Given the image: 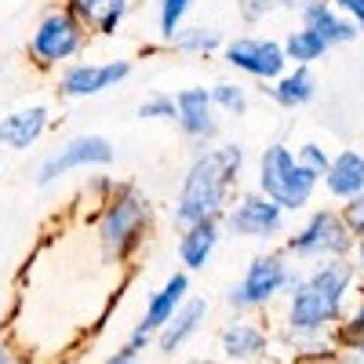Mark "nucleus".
Returning <instances> with one entry per match:
<instances>
[{
    "mask_svg": "<svg viewBox=\"0 0 364 364\" xmlns=\"http://www.w3.org/2000/svg\"><path fill=\"white\" fill-rule=\"evenodd\" d=\"M48 128V109L44 106H29V109H15L0 120V142L11 149H26L29 142H37L41 132Z\"/></svg>",
    "mask_w": 364,
    "mask_h": 364,
    "instance_id": "13",
    "label": "nucleus"
},
{
    "mask_svg": "<svg viewBox=\"0 0 364 364\" xmlns=\"http://www.w3.org/2000/svg\"><path fill=\"white\" fill-rule=\"evenodd\" d=\"M346 288H350V266L346 262H324V266H317L306 281L295 284L291 310H288L291 331L314 336V331H321L324 324L339 321Z\"/></svg>",
    "mask_w": 364,
    "mask_h": 364,
    "instance_id": "2",
    "label": "nucleus"
},
{
    "mask_svg": "<svg viewBox=\"0 0 364 364\" xmlns=\"http://www.w3.org/2000/svg\"><path fill=\"white\" fill-rule=\"evenodd\" d=\"M273 99H277L281 106H288V109L310 102L314 99V77H310V70H295L291 77H284L277 87H273Z\"/></svg>",
    "mask_w": 364,
    "mask_h": 364,
    "instance_id": "21",
    "label": "nucleus"
},
{
    "mask_svg": "<svg viewBox=\"0 0 364 364\" xmlns=\"http://www.w3.org/2000/svg\"><path fill=\"white\" fill-rule=\"evenodd\" d=\"M80 48V26L70 15H48L41 22V29L33 33V55L41 63H58L70 58Z\"/></svg>",
    "mask_w": 364,
    "mask_h": 364,
    "instance_id": "10",
    "label": "nucleus"
},
{
    "mask_svg": "<svg viewBox=\"0 0 364 364\" xmlns=\"http://www.w3.org/2000/svg\"><path fill=\"white\" fill-rule=\"evenodd\" d=\"M171 41L178 51H215L219 48V33H211V29H186V33H175Z\"/></svg>",
    "mask_w": 364,
    "mask_h": 364,
    "instance_id": "23",
    "label": "nucleus"
},
{
    "mask_svg": "<svg viewBox=\"0 0 364 364\" xmlns=\"http://www.w3.org/2000/svg\"><path fill=\"white\" fill-rule=\"evenodd\" d=\"M284 51L295 58V63L306 66V63H314V58H321V55L328 51V41H324L321 33H314V29H299V33L288 37Z\"/></svg>",
    "mask_w": 364,
    "mask_h": 364,
    "instance_id": "22",
    "label": "nucleus"
},
{
    "mask_svg": "<svg viewBox=\"0 0 364 364\" xmlns=\"http://www.w3.org/2000/svg\"><path fill=\"white\" fill-rule=\"evenodd\" d=\"M204 310H208V302L204 299H193V302H186L164 328H161V353H175L182 343H186L193 331L200 328V317H204Z\"/></svg>",
    "mask_w": 364,
    "mask_h": 364,
    "instance_id": "18",
    "label": "nucleus"
},
{
    "mask_svg": "<svg viewBox=\"0 0 364 364\" xmlns=\"http://www.w3.org/2000/svg\"><path fill=\"white\" fill-rule=\"evenodd\" d=\"M295 364H339L336 357H321V353H314V357H302V360H295Z\"/></svg>",
    "mask_w": 364,
    "mask_h": 364,
    "instance_id": "34",
    "label": "nucleus"
},
{
    "mask_svg": "<svg viewBox=\"0 0 364 364\" xmlns=\"http://www.w3.org/2000/svg\"><path fill=\"white\" fill-rule=\"evenodd\" d=\"M343 364H364V336H346V357Z\"/></svg>",
    "mask_w": 364,
    "mask_h": 364,
    "instance_id": "30",
    "label": "nucleus"
},
{
    "mask_svg": "<svg viewBox=\"0 0 364 364\" xmlns=\"http://www.w3.org/2000/svg\"><path fill=\"white\" fill-rule=\"evenodd\" d=\"M175 106H178V124L190 135H211L215 132V120H211V91L186 87L175 95Z\"/></svg>",
    "mask_w": 364,
    "mask_h": 364,
    "instance_id": "14",
    "label": "nucleus"
},
{
    "mask_svg": "<svg viewBox=\"0 0 364 364\" xmlns=\"http://www.w3.org/2000/svg\"><path fill=\"white\" fill-rule=\"evenodd\" d=\"M343 223L350 226V233H360V237H364V193L350 197V204H346V211H343Z\"/></svg>",
    "mask_w": 364,
    "mask_h": 364,
    "instance_id": "28",
    "label": "nucleus"
},
{
    "mask_svg": "<svg viewBox=\"0 0 364 364\" xmlns=\"http://www.w3.org/2000/svg\"><path fill=\"white\" fill-rule=\"evenodd\" d=\"M139 117L171 120V117H178V106H175V99H168V95H154V99H146V102L139 106Z\"/></svg>",
    "mask_w": 364,
    "mask_h": 364,
    "instance_id": "27",
    "label": "nucleus"
},
{
    "mask_svg": "<svg viewBox=\"0 0 364 364\" xmlns=\"http://www.w3.org/2000/svg\"><path fill=\"white\" fill-rule=\"evenodd\" d=\"M302 22H306V29L321 33L328 44H346V41L357 37V26L343 22L336 11H331V4H324V0H314V4H306V11H302Z\"/></svg>",
    "mask_w": 364,
    "mask_h": 364,
    "instance_id": "16",
    "label": "nucleus"
},
{
    "mask_svg": "<svg viewBox=\"0 0 364 364\" xmlns=\"http://www.w3.org/2000/svg\"><path fill=\"white\" fill-rule=\"evenodd\" d=\"M328 190L336 197H346V200L364 193V157L353 154V149L339 154L336 161H331V168H328Z\"/></svg>",
    "mask_w": 364,
    "mask_h": 364,
    "instance_id": "15",
    "label": "nucleus"
},
{
    "mask_svg": "<svg viewBox=\"0 0 364 364\" xmlns=\"http://www.w3.org/2000/svg\"><path fill=\"white\" fill-rule=\"evenodd\" d=\"M299 164L306 168L314 178L317 175H328V168H331V161H328V154L317 146V142H310V146H302V154H299Z\"/></svg>",
    "mask_w": 364,
    "mask_h": 364,
    "instance_id": "26",
    "label": "nucleus"
},
{
    "mask_svg": "<svg viewBox=\"0 0 364 364\" xmlns=\"http://www.w3.org/2000/svg\"><path fill=\"white\" fill-rule=\"evenodd\" d=\"M346 336H364V302L357 306V314H353V321H350V328H346Z\"/></svg>",
    "mask_w": 364,
    "mask_h": 364,
    "instance_id": "32",
    "label": "nucleus"
},
{
    "mask_svg": "<svg viewBox=\"0 0 364 364\" xmlns=\"http://www.w3.org/2000/svg\"><path fill=\"white\" fill-rule=\"evenodd\" d=\"M186 273H175V277L149 299V306H146V317L139 321V328L132 331V343L128 346H135V350H142V343H149L154 339V331H161L175 314H178V302H182V295H186Z\"/></svg>",
    "mask_w": 364,
    "mask_h": 364,
    "instance_id": "9",
    "label": "nucleus"
},
{
    "mask_svg": "<svg viewBox=\"0 0 364 364\" xmlns=\"http://www.w3.org/2000/svg\"><path fill=\"white\" fill-rule=\"evenodd\" d=\"M237 168H240V146H223V149H211V154L197 157L186 175V186H182L175 219L186 226L215 219L223 208V197H226V186L237 178Z\"/></svg>",
    "mask_w": 364,
    "mask_h": 364,
    "instance_id": "1",
    "label": "nucleus"
},
{
    "mask_svg": "<svg viewBox=\"0 0 364 364\" xmlns=\"http://www.w3.org/2000/svg\"><path fill=\"white\" fill-rule=\"evenodd\" d=\"M262 350H266V336H262V328H255V324H230L223 331V353L233 357V360L259 357Z\"/></svg>",
    "mask_w": 364,
    "mask_h": 364,
    "instance_id": "19",
    "label": "nucleus"
},
{
    "mask_svg": "<svg viewBox=\"0 0 364 364\" xmlns=\"http://www.w3.org/2000/svg\"><path fill=\"white\" fill-rule=\"evenodd\" d=\"M132 73L128 63H106V66H73L66 77H63V91L73 99H84V95H99V91L113 87L117 80H124Z\"/></svg>",
    "mask_w": 364,
    "mask_h": 364,
    "instance_id": "12",
    "label": "nucleus"
},
{
    "mask_svg": "<svg viewBox=\"0 0 364 364\" xmlns=\"http://www.w3.org/2000/svg\"><path fill=\"white\" fill-rule=\"evenodd\" d=\"M211 102L223 106L226 113H245V109H248L245 87H237V84H219L215 91H211Z\"/></svg>",
    "mask_w": 364,
    "mask_h": 364,
    "instance_id": "24",
    "label": "nucleus"
},
{
    "mask_svg": "<svg viewBox=\"0 0 364 364\" xmlns=\"http://www.w3.org/2000/svg\"><path fill=\"white\" fill-rule=\"evenodd\" d=\"M190 4H193V0H164V4H161V33L164 37L178 33V18L186 15Z\"/></svg>",
    "mask_w": 364,
    "mask_h": 364,
    "instance_id": "25",
    "label": "nucleus"
},
{
    "mask_svg": "<svg viewBox=\"0 0 364 364\" xmlns=\"http://www.w3.org/2000/svg\"><path fill=\"white\" fill-rule=\"evenodd\" d=\"M113 161V146L102 139V135H80V139H70L55 157L44 161L41 168V182H51L58 175H66L73 168H87V164H109Z\"/></svg>",
    "mask_w": 364,
    "mask_h": 364,
    "instance_id": "6",
    "label": "nucleus"
},
{
    "mask_svg": "<svg viewBox=\"0 0 364 364\" xmlns=\"http://www.w3.org/2000/svg\"><path fill=\"white\" fill-rule=\"evenodd\" d=\"M336 4H339L343 11H350V15L364 26V0H336Z\"/></svg>",
    "mask_w": 364,
    "mask_h": 364,
    "instance_id": "31",
    "label": "nucleus"
},
{
    "mask_svg": "<svg viewBox=\"0 0 364 364\" xmlns=\"http://www.w3.org/2000/svg\"><path fill=\"white\" fill-rule=\"evenodd\" d=\"M281 204H273L266 193L262 197H245L230 211V230L240 237H273L281 233Z\"/></svg>",
    "mask_w": 364,
    "mask_h": 364,
    "instance_id": "11",
    "label": "nucleus"
},
{
    "mask_svg": "<svg viewBox=\"0 0 364 364\" xmlns=\"http://www.w3.org/2000/svg\"><path fill=\"white\" fill-rule=\"evenodd\" d=\"M215 245H219V226H215V219H204V223H193L186 233H182L178 255H182V262H186L190 269H200Z\"/></svg>",
    "mask_w": 364,
    "mask_h": 364,
    "instance_id": "17",
    "label": "nucleus"
},
{
    "mask_svg": "<svg viewBox=\"0 0 364 364\" xmlns=\"http://www.w3.org/2000/svg\"><path fill=\"white\" fill-rule=\"evenodd\" d=\"M259 186L273 204H281L284 211H295L310 200L314 175L299 164V157H291L288 146H269L259 161Z\"/></svg>",
    "mask_w": 364,
    "mask_h": 364,
    "instance_id": "3",
    "label": "nucleus"
},
{
    "mask_svg": "<svg viewBox=\"0 0 364 364\" xmlns=\"http://www.w3.org/2000/svg\"><path fill=\"white\" fill-rule=\"evenodd\" d=\"M295 255H306V259H324V255H343L350 248V226L331 215V211H317L310 219V226L302 230L299 237H291L288 245Z\"/></svg>",
    "mask_w": 364,
    "mask_h": 364,
    "instance_id": "5",
    "label": "nucleus"
},
{
    "mask_svg": "<svg viewBox=\"0 0 364 364\" xmlns=\"http://www.w3.org/2000/svg\"><path fill=\"white\" fill-rule=\"evenodd\" d=\"M128 0H73V11L84 22H95L102 33H113V26L124 18Z\"/></svg>",
    "mask_w": 364,
    "mask_h": 364,
    "instance_id": "20",
    "label": "nucleus"
},
{
    "mask_svg": "<svg viewBox=\"0 0 364 364\" xmlns=\"http://www.w3.org/2000/svg\"><path fill=\"white\" fill-rule=\"evenodd\" d=\"M360 273H364V237H360Z\"/></svg>",
    "mask_w": 364,
    "mask_h": 364,
    "instance_id": "36",
    "label": "nucleus"
},
{
    "mask_svg": "<svg viewBox=\"0 0 364 364\" xmlns=\"http://www.w3.org/2000/svg\"><path fill=\"white\" fill-rule=\"evenodd\" d=\"M273 4H288V0H240V11H245V18H262Z\"/></svg>",
    "mask_w": 364,
    "mask_h": 364,
    "instance_id": "29",
    "label": "nucleus"
},
{
    "mask_svg": "<svg viewBox=\"0 0 364 364\" xmlns=\"http://www.w3.org/2000/svg\"><path fill=\"white\" fill-rule=\"evenodd\" d=\"M142 223H146V204H142L135 193L113 200V208L106 211V219H102V240H106V252L124 255V252L135 245V240H139Z\"/></svg>",
    "mask_w": 364,
    "mask_h": 364,
    "instance_id": "7",
    "label": "nucleus"
},
{
    "mask_svg": "<svg viewBox=\"0 0 364 364\" xmlns=\"http://www.w3.org/2000/svg\"><path fill=\"white\" fill-rule=\"evenodd\" d=\"M284 48H277L273 41H259V37H245V41H233L226 48V63L237 66V70H245L252 77H277L284 70Z\"/></svg>",
    "mask_w": 364,
    "mask_h": 364,
    "instance_id": "8",
    "label": "nucleus"
},
{
    "mask_svg": "<svg viewBox=\"0 0 364 364\" xmlns=\"http://www.w3.org/2000/svg\"><path fill=\"white\" fill-rule=\"evenodd\" d=\"M135 353H139V350H135V346H128V350H120L117 357H109L106 364H135Z\"/></svg>",
    "mask_w": 364,
    "mask_h": 364,
    "instance_id": "33",
    "label": "nucleus"
},
{
    "mask_svg": "<svg viewBox=\"0 0 364 364\" xmlns=\"http://www.w3.org/2000/svg\"><path fill=\"white\" fill-rule=\"evenodd\" d=\"M288 284H295L288 266L277 255H259V259H252V266H248L245 277H240V284L230 288V302H233L237 310H252V306L269 302L273 295H277L281 288H288Z\"/></svg>",
    "mask_w": 364,
    "mask_h": 364,
    "instance_id": "4",
    "label": "nucleus"
},
{
    "mask_svg": "<svg viewBox=\"0 0 364 364\" xmlns=\"http://www.w3.org/2000/svg\"><path fill=\"white\" fill-rule=\"evenodd\" d=\"M0 364H15V360H11V353H8L4 346H0Z\"/></svg>",
    "mask_w": 364,
    "mask_h": 364,
    "instance_id": "35",
    "label": "nucleus"
}]
</instances>
